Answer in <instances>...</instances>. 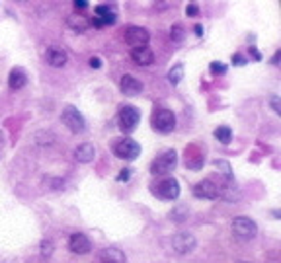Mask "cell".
<instances>
[{"label":"cell","mask_w":281,"mask_h":263,"mask_svg":"<svg viewBox=\"0 0 281 263\" xmlns=\"http://www.w3.org/2000/svg\"><path fill=\"white\" fill-rule=\"evenodd\" d=\"M114 154L117 158H121V160H135L140 154V146L139 142L133 140V138H119V140H115L114 144Z\"/></svg>","instance_id":"obj_1"},{"label":"cell","mask_w":281,"mask_h":263,"mask_svg":"<svg viewBox=\"0 0 281 263\" xmlns=\"http://www.w3.org/2000/svg\"><path fill=\"white\" fill-rule=\"evenodd\" d=\"M176 166H178V154H176V151H166L151 164V172L154 175H164L170 174Z\"/></svg>","instance_id":"obj_2"},{"label":"cell","mask_w":281,"mask_h":263,"mask_svg":"<svg viewBox=\"0 0 281 263\" xmlns=\"http://www.w3.org/2000/svg\"><path fill=\"white\" fill-rule=\"evenodd\" d=\"M117 121H119V129H121L123 133H133L135 127L139 125V121H140V111L135 105H123V107L119 109Z\"/></svg>","instance_id":"obj_3"},{"label":"cell","mask_w":281,"mask_h":263,"mask_svg":"<svg viewBox=\"0 0 281 263\" xmlns=\"http://www.w3.org/2000/svg\"><path fill=\"white\" fill-rule=\"evenodd\" d=\"M153 129L158 133H172L176 127V115L170 109H156L151 117Z\"/></svg>","instance_id":"obj_4"},{"label":"cell","mask_w":281,"mask_h":263,"mask_svg":"<svg viewBox=\"0 0 281 263\" xmlns=\"http://www.w3.org/2000/svg\"><path fill=\"white\" fill-rule=\"evenodd\" d=\"M232 232H234V236H238V238L242 240H252L258 234V226L252 218H248V216H236L234 220H232Z\"/></svg>","instance_id":"obj_5"},{"label":"cell","mask_w":281,"mask_h":263,"mask_svg":"<svg viewBox=\"0 0 281 263\" xmlns=\"http://www.w3.org/2000/svg\"><path fill=\"white\" fill-rule=\"evenodd\" d=\"M61 119H63V123L73 133H82L84 129H86V121H84V117L78 113L77 107H73V105H66L61 113Z\"/></svg>","instance_id":"obj_6"},{"label":"cell","mask_w":281,"mask_h":263,"mask_svg":"<svg viewBox=\"0 0 281 263\" xmlns=\"http://www.w3.org/2000/svg\"><path fill=\"white\" fill-rule=\"evenodd\" d=\"M123 37H125V43L131 45L133 49H137V47H147V43H149V31L145 29V27H140V25H129L127 29H125V33H123Z\"/></svg>","instance_id":"obj_7"},{"label":"cell","mask_w":281,"mask_h":263,"mask_svg":"<svg viewBox=\"0 0 281 263\" xmlns=\"http://www.w3.org/2000/svg\"><path fill=\"white\" fill-rule=\"evenodd\" d=\"M117 20V14H115L114 6L110 4H100L94 8V18L90 24L96 25V27H102V25H112Z\"/></svg>","instance_id":"obj_8"},{"label":"cell","mask_w":281,"mask_h":263,"mask_svg":"<svg viewBox=\"0 0 281 263\" xmlns=\"http://www.w3.org/2000/svg\"><path fill=\"white\" fill-rule=\"evenodd\" d=\"M172 250L176 251L178 255H186L193 251L195 248V236H192L190 232H180V234H174L172 236Z\"/></svg>","instance_id":"obj_9"},{"label":"cell","mask_w":281,"mask_h":263,"mask_svg":"<svg viewBox=\"0 0 281 263\" xmlns=\"http://www.w3.org/2000/svg\"><path fill=\"white\" fill-rule=\"evenodd\" d=\"M156 195H158L160 199H166V201L178 199L180 183L174 177H166V179H162V181L156 185Z\"/></svg>","instance_id":"obj_10"},{"label":"cell","mask_w":281,"mask_h":263,"mask_svg":"<svg viewBox=\"0 0 281 263\" xmlns=\"http://www.w3.org/2000/svg\"><path fill=\"white\" fill-rule=\"evenodd\" d=\"M193 195L199 197V199H217L219 187L211 181V179H203V181L195 183V187H193Z\"/></svg>","instance_id":"obj_11"},{"label":"cell","mask_w":281,"mask_h":263,"mask_svg":"<svg viewBox=\"0 0 281 263\" xmlns=\"http://www.w3.org/2000/svg\"><path fill=\"white\" fill-rule=\"evenodd\" d=\"M45 59H47V63L51 64L53 68H61L66 64L68 61V55H66V51L63 47H59V45H51L47 53H45Z\"/></svg>","instance_id":"obj_12"},{"label":"cell","mask_w":281,"mask_h":263,"mask_svg":"<svg viewBox=\"0 0 281 263\" xmlns=\"http://www.w3.org/2000/svg\"><path fill=\"white\" fill-rule=\"evenodd\" d=\"M90 248H92V244H90L88 236H84V234H73L71 238H68V250L73 251V253H77V255H84V253H88Z\"/></svg>","instance_id":"obj_13"},{"label":"cell","mask_w":281,"mask_h":263,"mask_svg":"<svg viewBox=\"0 0 281 263\" xmlns=\"http://www.w3.org/2000/svg\"><path fill=\"white\" fill-rule=\"evenodd\" d=\"M119 88H121V92H123L125 96H139L140 92H143V82L137 80L135 76L125 74L119 80Z\"/></svg>","instance_id":"obj_14"},{"label":"cell","mask_w":281,"mask_h":263,"mask_svg":"<svg viewBox=\"0 0 281 263\" xmlns=\"http://www.w3.org/2000/svg\"><path fill=\"white\" fill-rule=\"evenodd\" d=\"M131 59L139 66H149L154 61V53L149 47H137V49L131 51Z\"/></svg>","instance_id":"obj_15"},{"label":"cell","mask_w":281,"mask_h":263,"mask_svg":"<svg viewBox=\"0 0 281 263\" xmlns=\"http://www.w3.org/2000/svg\"><path fill=\"white\" fill-rule=\"evenodd\" d=\"M27 84V74L24 68H12L8 74V86L12 90H22Z\"/></svg>","instance_id":"obj_16"},{"label":"cell","mask_w":281,"mask_h":263,"mask_svg":"<svg viewBox=\"0 0 281 263\" xmlns=\"http://www.w3.org/2000/svg\"><path fill=\"white\" fill-rule=\"evenodd\" d=\"M66 24H68L71 29H75L77 33H84L90 27V20L86 16H82V14H71L66 18Z\"/></svg>","instance_id":"obj_17"},{"label":"cell","mask_w":281,"mask_h":263,"mask_svg":"<svg viewBox=\"0 0 281 263\" xmlns=\"http://www.w3.org/2000/svg\"><path fill=\"white\" fill-rule=\"evenodd\" d=\"M94 156H96V148H94V144H90V142L80 144L77 151H75V158H77L78 162H92Z\"/></svg>","instance_id":"obj_18"},{"label":"cell","mask_w":281,"mask_h":263,"mask_svg":"<svg viewBox=\"0 0 281 263\" xmlns=\"http://www.w3.org/2000/svg\"><path fill=\"white\" fill-rule=\"evenodd\" d=\"M100 261L102 263H125V255L115 248H106L100 251Z\"/></svg>","instance_id":"obj_19"},{"label":"cell","mask_w":281,"mask_h":263,"mask_svg":"<svg viewBox=\"0 0 281 263\" xmlns=\"http://www.w3.org/2000/svg\"><path fill=\"white\" fill-rule=\"evenodd\" d=\"M182 78H184V64H176V66L168 72V80H170L172 86H178Z\"/></svg>","instance_id":"obj_20"},{"label":"cell","mask_w":281,"mask_h":263,"mask_svg":"<svg viewBox=\"0 0 281 263\" xmlns=\"http://www.w3.org/2000/svg\"><path fill=\"white\" fill-rule=\"evenodd\" d=\"M215 138H217L219 142H223V144H229L230 138H232V131H230V127H219L215 129Z\"/></svg>","instance_id":"obj_21"},{"label":"cell","mask_w":281,"mask_h":263,"mask_svg":"<svg viewBox=\"0 0 281 263\" xmlns=\"http://www.w3.org/2000/svg\"><path fill=\"white\" fill-rule=\"evenodd\" d=\"M170 37H172V41L180 43V41L184 39V27H182L180 24L172 25V27H170Z\"/></svg>","instance_id":"obj_22"},{"label":"cell","mask_w":281,"mask_h":263,"mask_svg":"<svg viewBox=\"0 0 281 263\" xmlns=\"http://www.w3.org/2000/svg\"><path fill=\"white\" fill-rule=\"evenodd\" d=\"M51 253H53V244L49 240H43V242H41V255H43V257H49Z\"/></svg>","instance_id":"obj_23"},{"label":"cell","mask_w":281,"mask_h":263,"mask_svg":"<svg viewBox=\"0 0 281 263\" xmlns=\"http://www.w3.org/2000/svg\"><path fill=\"white\" fill-rule=\"evenodd\" d=\"M211 72L213 74H225L227 72V66L223 63H211Z\"/></svg>","instance_id":"obj_24"},{"label":"cell","mask_w":281,"mask_h":263,"mask_svg":"<svg viewBox=\"0 0 281 263\" xmlns=\"http://www.w3.org/2000/svg\"><path fill=\"white\" fill-rule=\"evenodd\" d=\"M129 177H131V170L125 168V170H121L119 175H117V181H129Z\"/></svg>","instance_id":"obj_25"},{"label":"cell","mask_w":281,"mask_h":263,"mask_svg":"<svg viewBox=\"0 0 281 263\" xmlns=\"http://www.w3.org/2000/svg\"><path fill=\"white\" fill-rule=\"evenodd\" d=\"M197 12H199L197 4H190V6L186 8V14H188V16H197Z\"/></svg>","instance_id":"obj_26"},{"label":"cell","mask_w":281,"mask_h":263,"mask_svg":"<svg viewBox=\"0 0 281 263\" xmlns=\"http://www.w3.org/2000/svg\"><path fill=\"white\" fill-rule=\"evenodd\" d=\"M232 63H236L238 66H242V64H246V59H244L242 55H234V57H232Z\"/></svg>","instance_id":"obj_27"},{"label":"cell","mask_w":281,"mask_h":263,"mask_svg":"<svg viewBox=\"0 0 281 263\" xmlns=\"http://www.w3.org/2000/svg\"><path fill=\"white\" fill-rule=\"evenodd\" d=\"M90 66H92V68H100V66H102V61H100L98 57H92V59H90Z\"/></svg>","instance_id":"obj_28"},{"label":"cell","mask_w":281,"mask_h":263,"mask_svg":"<svg viewBox=\"0 0 281 263\" xmlns=\"http://www.w3.org/2000/svg\"><path fill=\"white\" fill-rule=\"evenodd\" d=\"M86 6H88L86 0H77V2H75V8H77V10H84Z\"/></svg>","instance_id":"obj_29"},{"label":"cell","mask_w":281,"mask_h":263,"mask_svg":"<svg viewBox=\"0 0 281 263\" xmlns=\"http://www.w3.org/2000/svg\"><path fill=\"white\" fill-rule=\"evenodd\" d=\"M271 105H273V111L279 113V98H277V96L271 98Z\"/></svg>","instance_id":"obj_30"},{"label":"cell","mask_w":281,"mask_h":263,"mask_svg":"<svg viewBox=\"0 0 281 263\" xmlns=\"http://www.w3.org/2000/svg\"><path fill=\"white\" fill-rule=\"evenodd\" d=\"M279 55H281L279 51H277V53H275V55H273V61H271V63L275 64V66H277V63H279Z\"/></svg>","instance_id":"obj_31"},{"label":"cell","mask_w":281,"mask_h":263,"mask_svg":"<svg viewBox=\"0 0 281 263\" xmlns=\"http://www.w3.org/2000/svg\"><path fill=\"white\" fill-rule=\"evenodd\" d=\"M195 33H197V35H203V27H201L199 24L195 25Z\"/></svg>","instance_id":"obj_32"},{"label":"cell","mask_w":281,"mask_h":263,"mask_svg":"<svg viewBox=\"0 0 281 263\" xmlns=\"http://www.w3.org/2000/svg\"><path fill=\"white\" fill-rule=\"evenodd\" d=\"M0 152H2V137H0Z\"/></svg>","instance_id":"obj_33"},{"label":"cell","mask_w":281,"mask_h":263,"mask_svg":"<svg viewBox=\"0 0 281 263\" xmlns=\"http://www.w3.org/2000/svg\"><path fill=\"white\" fill-rule=\"evenodd\" d=\"M238 263H248V261H238Z\"/></svg>","instance_id":"obj_34"}]
</instances>
